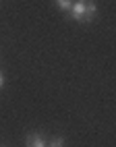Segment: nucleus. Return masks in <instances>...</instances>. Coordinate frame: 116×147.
Here are the masks:
<instances>
[{"instance_id": "obj_1", "label": "nucleus", "mask_w": 116, "mask_h": 147, "mask_svg": "<svg viewBox=\"0 0 116 147\" xmlns=\"http://www.w3.org/2000/svg\"><path fill=\"white\" fill-rule=\"evenodd\" d=\"M95 13H98V6L93 0H75L69 11V17L77 23H91Z\"/></svg>"}, {"instance_id": "obj_2", "label": "nucleus", "mask_w": 116, "mask_h": 147, "mask_svg": "<svg viewBox=\"0 0 116 147\" xmlns=\"http://www.w3.org/2000/svg\"><path fill=\"white\" fill-rule=\"evenodd\" d=\"M46 145H48V139H46L44 133H40V131L27 133V137H25V147H46Z\"/></svg>"}, {"instance_id": "obj_3", "label": "nucleus", "mask_w": 116, "mask_h": 147, "mask_svg": "<svg viewBox=\"0 0 116 147\" xmlns=\"http://www.w3.org/2000/svg\"><path fill=\"white\" fill-rule=\"evenodd\" d=\"M54 2H56V6L60 8L62 13H69L71 6H73V0H54Z\"/></svg>"}, {"instance_id": "obj_4", "label": "nucleus", "mask_w": 116, "mask_h": 147, "mask_svg": "<svg viewBox=\"0 0 116 147\" xmlns=\"http://www.w3.org/2000/svg\"><path fill=\"white\" fill-rule=\"evenodd\" d=\"M46 147H66V141L62 139V137H52Z\"/></svg>"}, {"instance_id": "obj_5", "label": "nucleus", "mask_w": 116, "mask_h": 147, "mask_svg": "<svg viewBox=\"0 0 116 147\" xmlns=\"http://www.w3.org/2000/svg\"><path fill=\"white\" fill-rule=\"evenodd\" d=\"M4 87V75H2V71H0V89Z\"/></svg>"}]
</instances>
